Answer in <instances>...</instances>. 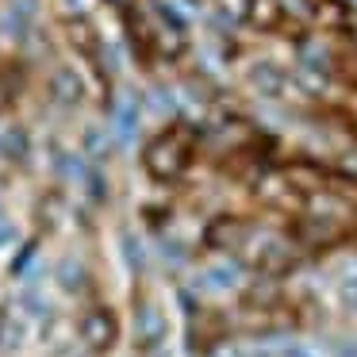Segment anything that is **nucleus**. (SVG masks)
<instances>
[{"mask_svg":"<svg viewBox=\"0 0 357 357\" xmlns=\"http://www.w3.org/2000/svg\"><path fill=\"white\" fill-rule=\"evenodd\" d=\"M204 146L200 139V119H173L162 131H154L139 150L142 173H146L154 185L169 188L181 185L188 177V169L196 165V150Z\"/></svg>","mask_w":357,"mask_h":357,"instance_id":"obj_1","label":"nucleus"},{"mask_svg":"<svg viewBox=\"0 0 357 357\" xmlns=\"http://www.w3.org/2000/svg\"><path fill=\"white\" fill-rule=\"evenodd\" d=\"M250 280H254V273H250L234 254H208V257L196 261V269L188 273L185 284L192 288L204 303L219 307V300H238Z\"/></svg>","mask_w":357,"mask_h":357,"instance_id":"obj_2","label":"nucleus"},{"mask_svg":"<svg viewBox=\"0 0 357 357\" xmlns=\"http://www.w3.org/2000/svg\"><path fill=\"white\" fill-rule=\"evenodd\" d=\"M238 81H242V89L261 104H296V100H303L292 70H288L280 58H269V54L246 58L242 70H238Z\"/></svg>","mask_w":357,"mask_h":357,"instance_id":"obj_3","label":"nucleus"},{"mask_svg":"<svg viewBox=\"0 0 357 357\" xmlns=\"http://www.w3.org/2000/svg\"><path fill=\"white\" fill-rule=\"evenodd\" d=\"M169 315L150 292H135L131 300V346L139 357H154L158 349H169Z\"/></svg>","mask_w":357,"mask_h":357,"instance_id":"obj_4","label":"nucleus"},{"mask_svg":"<svg viewBox=\"0 0 357 357\" xmlns=\"http://www.w3.org/2000/svg\"><path fill=\"white\" fill-rule=\"evenodd\" d=\"M123 338V323H119V311L104 300H93L81 307L77 315V342L85 346L89 357H108L112 349Z\"/></svg>","mask_w":357,"mask_h":357,"instance_id":"obj_5","label":"nucleus"},{"mask_svg":"<svg viewBox=\"0 0 357 357\" xmlns=\"http://www.w3.org/2000/svg\"><path fill=\"white\" fill-rule=\"evenodd\" d=\"M326 280V292H331V303L338 315L357 319V242L354 246H342L334 250L331 257L319 261Z\"/></svg>","mask_w":357,"mask_h":357,"instance_id":"obj_6","label":"nucleus"},{"mask_svg":"<svg viewBox=\"0 0 357 357\" xmlns=\"http://www.w3.org/2000/svg\"><path fill=\"white\" fill-rule=\"evenodd\" d=\"M104 112H108V131L116 139L119 150H131L142 135V116H146V104H142L139 89H108V100H104Z\"/></svg>","mask_w":357,"mask_h":357,"instance_id":"obj_7","label":"nucleus"},{"mask_svg":"<svg viewBox=\"0 0 357 357\" xmlns=\"http://www.w3.org/2000/svg\"><path fill=\"white\" fill-rule=\"evenodd\" d=\"M246 211H211L208 219L200 223V234H196V250H200V257L208 254H234L242 242V234H246L250 227Z\"/></svg>","mask_w":357,"mask_h":357,"instance_id":"obj_8","label":"nucleus"},{"mask_svg":"<svg viewBox=\"0 0 357 357\" xmlns=\"http://www.w3.org/2000/svg\"><path fill=\"white\" fill-rule=\"evenodd\" d=\"M62 31H66V43H70V50L81 58V62L89 66V70L96 73V81H100L104 89H112L108 73H104V54H108V39H104L100 31H96L93 20H62Z\"/></svg>","mask_w":357,"mask_h":357,"instance_id":"obj_9","label":"nucleus"},{"mask_svg":"<svg viewBox=\"0 0 357 357\" xmlns=\"http://www.w3.org/2000/svg\"><path fill=\"white\" fill-rule=\"evenodd\" d=\"M119 24H123L131 58L142 70H154V66L162 62V54H158V27H154V20H150V8L139 0L135 8H127L123 16H119Z\"/></svg>","mask_w":357,"mask_h":357,"instance_id":"obj_10","label":"nucleus"},{"mask_svg":"<svg viewBox=\"0 0 357 357\" xmlns=\"http://www.w3.org/2000/svg\"><path fill=\"white\" fill-rule=\"evenodd\" d=\"M242 27L254 31V35H288V39L303 35L300 27L288 20V12L280 8V0H250L246 16H242Z\"/></svg>","mask_w":357,"mask_h":357,"instance_id":"obj_11","label":"nucleus"},{"mask_svg":"<svg viewBox=\"0 0 357 357\" xmlns=\"http://www.w3.org/2000/svg\"><path fill=\"white\" fill-rule=\"evenodd\" d=\"M39 31V0H4L0 8V35L12 39L16 47L35 39Z\"/></svg>","mask_w":357,"mask_h":357,"instance_id":"obj_12","label":"nucleus"},{"mask_svg":"<svg viewBox=\"0 0 357 357\" xmlns=\"http://www.w3.org/2000/svg\"><path fill=\"white\" fill-rule=\"evenodd\" d=\"M85 77H81V70H73L70 62H58L54 70L47 73V100L54 104V108L62 112H73L85 104Z\"/></svg>","mask_w":357,"mask_h":357,"instance_id":"obj_13","label":"nucleus"},{"mask_svg":"<svg viewBox=\"0 0 357 357\" xmlns=\"http://www.w3.org/2000/svg\"><path fill=\"white\" fill-rule=\"evenodd\" d=\"M50 280H54V288L62 296H70V300H81V296L93 292V269H89V261L81 254L58 257L54 269H50Z\"/></svg>","mask_w":357,"mask_h":357,"instance_id":"obj_14","label":"nucleus"},{"mask_svg":"<svg viewBox=\"0 0 357 357\" xmlns=\"http://www.w3.org/2000/svg\"><path fill=\"white\" fill-rule=\"evenodd\" d=\"M0 162L12 169H24L31 162V131L24 123H4L0 127Z\"/></svg>","mask_w":357,"mask_h":357,"instance_id":"obj_15","label":"nucleus"},{"mask_svg":"<svg viewBox=\"0 0 357 357\" xmlns=\"http://www.w3.org/2000/svg\"><path fill=\"white\" fill-rule=\"evenodd\" d=\"M77 150L93 165H108L112 154H116V139H112L108 123H85V127H81V146Z\"/></svg>","mask_w":357,"mask_h":357,"instance_id":"obj_16","label":"nucleus"},{"mask_svg":"<svg viewBox=\"0 0 357 357\" xmlns=\"http://www.w3.org/2000/svg\"><path fill=\"white\" fill-rule=\"evenodd\" d=\"M35 334V323L31 319H24L16 307H8V315H4V323H0V354L4 357H16L20 349L31 342Z\"/></svg>","mask_w":357,"mask_h":357,"instance_id":"obj_17","label":"nucleus"},{"mask_svg":"<svg viewBox=\"0 0 357 357\" xmlns=\"http://www.w3.org/2000/svg\"><path fill=\"white\" fill-rule=\"evenodd\" d=\"M269 342L273 357H323L319 342L311 334H300V331H284V334H261Z\"/></svg>","mask_w":357,"mask_h":357,"instance_id":"obj_18","label":"nucleus"},{"mask_svg":"<svg viewBox=\"0 0 357 357\" xmlns=\"http://www.w3.org/2000/svg\"><path fill=\"white\" fill-rule=\"evenodd\" d=\"M119 254H123L127 269H131L135 277H146L150 250H146V242H142V234H135L131 227H123V231H119Z\"/></svg>","mask_w":357,"mask_h":357,"instance_id":"obj_19","label":"nucleus"},{"mask_svg":"<svg viewBox=\"0 0 357 357\" xmlns=\"http://www.w3.org/2000/svg\"><path fill=\"white\" fill-rule=\"evenodd\" d=\"M323 357H357V334L354 331H338V326H326L315 334Z\"/></svg>","mask_w":357,"mask_h":357,"instance_id":"obj_20","label":"nucleus"},{"mask_svg":"<svg viewBox=\"0 0 357 357\" xmlns=\"http://www.w3.org/2000/svg\"><path fill=\"white\" fill-rule=\"evenodd\" d=\"M81 192H85V200L93 204V208H108L112 204V177L104 165H89L85 181H81Z\"/></svg>","mask_w":357,"mask_h":357,"instance_id":"obj_21","label":"nucleus"},{"mask_svg":"<svg viewBox=\"0 0 357 357\" xmlns=\"http://www.w3.org/2000/svg\"><path fill=\"white\" fill-rule=\"evenodd\" d=\"M39 246H43V234H31V238H24L16 246V254L8 257V277L12 280H24L27 273L39 265Z\"/></svg>","mask_w":357,"mask_h":357,"instance_id":"obj_22","label":"nucleus"},{"mask_svg":"<svg viewBox=\"0 0 357 357\" xmlns=\"http://www.w3.org/2000/svg\"><path fill=\"white\" fill-rule=\"evenodd\" d=\"M93 4L96 0H58V12H62V20H89Z\"/></svg>","mask_w":357,"mask_h":357,"instance_id":"obj_23","label":"nucleus"},{"mask_svg":"<svg viewBox=\"0 0 357 357\" xmlns=\"http://www.w3.org/2000/svg\"><path fill=\"white\" fill-rule=\"evenodd\" d=\"M211 8H219L223 16H231L234 24H242V16H246L250 0H211Z\"/></svg>","mask_w":357,"mask_h":357,"instance_id":"obj_24","label":"nucleus"},{"mask_svg":"<svg viewBox=\"0 0 357 357\" xmlns=\"http://www.w3.org/2000/svg\"><path fill=\"white\" fill-rule=\"evenodd\" d=\"M20 227H16V219H0V254L4 250H12V246H20Z\"/></svg>","mask_w":357,"mask_h":357,"instance_id":"obj_25","label":"nucleus"},{"mask_svg":"<svg viewBox=\"0 0 357 357\" xmlns=\"http://www.w3.org/2000/svg\"><path fill=\"white\" fill-rule=\"evenodd\" d=\"M47 357H89V354H85V346H81L77 338H66V342H58Z\"/></svg>","mask_w":357,"mask_h":357,"instance_id":"obj_26","label":"nucleus"},{"mask_svg":"<svg viewBox=\"0 0 357 357\" xmlns=\"http://www.w3.org/2000/svg\"><path fill=\"white\" fill-rule=\"evenodd\" d=\"M104 4H108V8L116 12V16H123V12H127V8H135L139 0H104Z\"/></svg>","mask_w":357,"mask_h":357,"instance_id":"obj_27","label":"nucleus"},{"mask_svg":"<svg viewBox=\"0 0 357 357\" xmlns=\"http://www.w3.org/2000/svg\"><path fill=\"white\" fill-rule=\"evenodd\" d=\"M181 4H185L188 12H208L211 8V0H181Z\"/></svg>","mask_w":357,"mask_h":357,"instance_id":"obj_28","label":"nucleus"},{"mask_svg":"<svg viewBox=\"0 0 357 357\" xmlns=\"http://www.w3.org/2000/svg\"><path fill=\"white\" fill-rule=\"evenodd\" d=\"M0 188H4V185H0ZM0 219H8V211H4V196H0Z\"/></svg>","mask_w":357,"mask_h":357,"instance_id":"obj_29","label":"nucleus"}]
</instances>
